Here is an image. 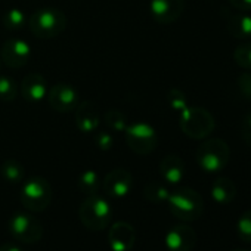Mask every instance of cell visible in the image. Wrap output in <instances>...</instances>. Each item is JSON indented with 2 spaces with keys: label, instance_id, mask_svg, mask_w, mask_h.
<instances>
[{
  "label": "cell",
  "instance_id": "cell-8",
  "mask_svg": "<svg viewBox=\"0 0 251 251\" xmlns=\"http://www.w3.org/2000/svg\"><path fill=\"white\" fill-rule=\"evenodd\" d=\"M9 230L15 239L24 244H33L42 239L43 225L30 213L18 211L9 220Z\"/></svg>",
  "mask_w": 251,
  "mask_h": 251
},
{
  "label": "cell",
  "instance_id": "cell-23",
  "mask_svg": "<svg viewBox=\"0 0 251 251\" xmlns=\"http://www.w3.org/2000/svg\"><path fill=\"white\" fill-rule=\"evenodd\" d=\"M144 197L150 202L161 204V202H167V200L170 197V191L166 185H163L160 182H150L144 188Z\"/></svg>",
  "mask_w": 251,
  "mask_h": 251
},
{
  "label": "cell",
  "instance_id": "cell-29",
  "mask_svg": "<svg viewBox=\"0 0 251 251\" xmlns=\"http://www.w3.org/2000/svg\"><path fill=\"white\" fill-rule=\"evenodd\" d=\"M95 144L100 151H109L114 145L112 135L109 132H98L95 135Z\"/></svg>",
  "mask_w": 251,
  "mask_h": 251
},
{
  "label": "cell",
  "instance_id": "cell-33",
  "mask_svg": "<svg viewBox=\"0 0 251 251\" xmlns=\"http://www.w3.org/2000/svg\"><path fill=\"white\" fill-rule=\"evenodd\" d=\"M0 251H24L20 245L12 244V242H5L0 245Z\"/></svg>",
  "mask_w": 251,
  "mask_h": 251
},
{
  "label": "cell",
  "instance_id": "cell-25",
  "mask_svg": "<svg viewBox=\"0 0 251 251\" xmlns=\"http://www.w3.org/2000/svg\"><path fill=\"white\" fill-rule=\"evenodd\" d=\"M18 86L17 81L9 75H0V100L12 102L17 99Z\"/></svg>",
  "mask_w": 251,
  "mask_h": 251
},
{
  "label": "cell",
  "instance_id": "cell-34",
  "mask_svg": "<svg viewBox=\"0 0 251 251\" xmlns=\"http://www.w3.org/2000/svg\"><path fill=\"white\" fill-rule=\"evenodd\" d=\"M233 251H251V250H242V248H238V250H233Z\"/></svg>",
  "mask_w": 251,
  "mask_h": 251
},
{
  "label": "cell",
  "instance_id": "cell-22",
  "mask_svg": "<svg viewBox=\"0 0 251 251\" xmlns=\"http://www.w3.org/2000/svg\"><path fill=\"white\" fill-rule=\"evenodd\" d=\"M77 186L86 195H95V194H98V191L100 188V180H99L98 172H95V170H84L78 176Z\"/></svg>",
  "mask_w": 251,
  "mask_h": 251
},
{
  "label": "cell",
  "instance_id": "cell-15",
  "mask_svg": "<svg viewBox=\"0 0 251 251\" xmlns=\"http://www.w3.org/2000/svg\"><path fill=\"white\" fill-rule=\"evenodd\" d=\"M21 95L25 100L31 103H39L48 96V83L45 77L39 73H30L27 74L21 81Z\"/></svg>",
  "mask_w": 251,
  "mask_h": 251
},
{
  "label": "cell",
  "instance_id": "cell-24",
  "mask_svg": "<svg viewBox=\"0 0 251 251\" xmlns=\"http://www.w3.org/2000/svg\"><path fill=\"white\" fill-rule=\"evenodd\" d=\"M103 118H105L106 126L114 132H124L126 129H127V126H129L126 115L120 109H115V108L106 111Z\"/></svg>",
  "mask_w": 251,
  "mask_h": 251
},
{
  "label": "cell",
  "instance_id": "cell-10",
  "mask_svg": "<svg viewBox=\"0 0 251 251\" xmlns=\"http://www.w3.org/2000/svg\"><path fill=\"white\" fill-rule=\"evenodd\" d=\"M102 188L109 198H114V200L126 198L133 188V176L126 169H121V167L112 169L103 177Z\"/></svg>",
  "mask_w": 251,
  "mask_h": 251
},
{
  "label": "cell",
  "instance_id": "cell-12",
  "mask_svg": "<svg viewBox=\"0 0 251 251\" xmlns=\"http://www.w3.org/2000/svg\"><path fill=\"white\" fill-rule=\"evenodd\" d=\"M185 11V0H151L150 12L160 24L177 21Z\"/></svg>",
  "mask_w": 251,
  "mask_h": 251
},
{
  "label": "cell",
  "instance_id": "cell-19",
  "mask_svg": "<svg viewBox=\"0 0 251 251\" xmlns=\"http://www.w3.org/2000/svg\"><path fill=\"white\" fill-rule=\"evenodd\" d=\"M211 198L217 204H229L236 197V186L229 177H217L211 185Z\"/></svg>",
  "mask_w": 251,
  "mask_h": 251
},
{
  "label": "cell",
  "instance_id": "cell-30",
  "mask_svg": "<svg viewBox=\"0 0 251 251\" xmlns=\"http://www.w3.org/2000/svg\"><path fill=\"white\" fill-rule=\"evenodd\" d=\"M238 87H239V92L241 95L251 100V71L248 73H242L238 78Z\"/></svg>",
  "mask_w": 251,
  "mask_h": 251
},
{
  "label": "cell",
  "instance_id": "cell-13",
  "mask_svg": "<svg viewBox=\"0 0 251 251\" xmlns=\"http://www.w3.org/2000/svg\"><path fill=\"white\" fill-rule=\"evenodd\" d=\"M136 241L135 227L127 222H115L108 232V244L112 251H130Z\"/></svg>",
  "mask_w": 251,
  "mask_h": 251
},
{
  "label": "cell",
  "instance_id": "cell-11",
  "mask_svg": "<svg viewBox=\"0 0 251 251\" xmlns=\"http://www.w3.org/2000/svg\"><path fill=\"white\" fill-rule=\"evenodd\" d=\"M2 61L9 68H23L28 64L31 58V48L25 40L21 39H8L3 46L2 52H0Z\"/></svg>",
  "mask_w": 251,
  "mask_h": 251
},
{
  "label": "cell",
  "instance_id": "cell-3",
  "mask_svg": "<svg viewBox=\"0 0 251 251\" xmlns=\"http://www.w3.org/2000/svg\"><path fill=\"white\" fill-rule=\"evenodd\" d=\"M78 217L81 223L93 232L103 230L112 220V208L108 200L103 197L87 195V198L78 207Z\"/></svg>",
  "mask_w": 251,
  "mask_h": 251
},
{
  "label": "cell",
  "instance_id": "cell-31",
  "mask_svg": "<svg viewBox=\"0 0 251 251\" xmlns=\"http://www.w3.org/2000/svg\"><path fill=\"white\" fill-rule=\"evenodd\" d=\"M241 136L248 148H251V112L247 114L241 124Z\"/></svg>",
  "mask_w": 251,
  "mask_h": 251
},
{
  "label": "cell",
  "instance_id": "cell-6",
  "mask_svg": "<svg viewBox=\"0 0 251 251\" xmlns=\"http://www.w3.org/2000/svg\"><path fill=\"white\" fill-rule=\"evenodd\" d=\"M20 198L27 210L33 213L45 211L52 201V186L45 177H30L24 182Z\"/></svg>",
  "mask_w": 251,
  "mask_h": 251
},
{
  "label": "cell",
  "instance_id": "cell-16",
  "mask_svg": "<svg viewBox=\"0 0 251 251\" xmlns=\"http://www.w3.org/2000/svg\"><path fill=\"white\" fill-rule=\"evenodd\" d=\"M75 124L83 133H95L99 127V114L93 102L84 100L75 108Z\"/></svg>",
  "mask_w": 251,
  "mask_h": 251
},
{
  "label": "cell",
  "instance_id": "cell-21",
  "mask_svg": "<svg viewBox=\"0 0 251 251\" xmlns=\"http://www.w3.org/2000/svg\"><path fill=\"white\" fill-rule=\"evenodd\" d=\"M25 23H27L25 14L20 8L8 9L2 17V24H3L5 30H8V31H20L25 27Z\"/></svg>",
  "mask_w": 251,
  "mask_h": 251
},
{
  "label": "cell",
  "instance_id": "cell-2",
  "mask_svg": "<svg viewBox=\"0 0 251 251\" xmlns=\"http://www.w3.org/2000/svg\"><path fill=\"white\" fill-rule=\"evenodd\" d=\"M195 160L201 170L207 173H217L227 166L230 160V148L223 139H207L198 145Z\"/></svg>",
  "mask_w": 251,
  "mask_h": 251
},
{
  "label": "cell",
  "instance_id": "cell-18",
  "mask_svg": "<svg viewBox=\"0 0 251 251\" xmlns=\"http://www.w3.org/2000/svg\"><path fill=\"white\" fill-rule=\"evenodd\" d=\"M226 20V30L233 39L247 40L251 39V15L247 12H233L225 15Z\"/></svg>",
  "mask_w": 251,
  "mask_h": 251
},
{
  "label": "cell",
  "instance_id": "cell-14",
  "mask_svg": "<svg viewBox=\"0 0 251 251\" xmlns=\"http://www.w3.org/2000/svg\"><path fill=\"white\" fill-rule=\"evenodd\" d=\"M169 251H191L197 244V233L188 225L173 226L164 238Z\"/></svg>",
  "mask_w": 251,
  "mask_h": 251
},
{
  "label": "cell",
  "instance_id": "cell-26",
  "mask_svg": "<svg viewBox=\"0 0 251 251\" xmlns=\"http://www.w3.org/2000/svg\"><path fill=\"white\" fill-rule=\"evenodd\" d=\"M233 59L241 68L251 71V42H245L236 46L233 50Z\"/></svg>",
  "mask_w": 251,
  "mask_h": 251
},
{
  "label": "cell",
  "instance_id": "cell-5",
  "mask_svg": "<svg viewBox=\"0 0 251 251\" xmlns=\"http://www.w3.org/2000/svg\"><path fill=\"white\" fill-rule=\"evenodd\" d=\"M28 27L39 39H55L67 28V17L59 9L43 8L30 17Z\"/></svg>",
  "mask_w": 251,
  "mask_h": 251
},
{
  "label": "cell",
  "instance_id": "cell-7",
  "mask_svg": "<svg viewBox=\"0 0 251 251\" xmlns=\"http://www.w3.org/2000/svg\"><path fill=\"white\" fill-rule=\"evenodd\" d=\"M124 135L129 148L138 155H148L158 145L157 130L145 121H136L129 124L127 129L124 130Z\"/></svg>",
  "mask_w": 251,
  "mask_h": 251
},
{
  "label": "cell",
  "instance_id": "cell-20",
  "mask_svg": "<svg viewBox=\"0 0 251 251\" xmlns=\"http://www.w3.org/2000/svg\"><path fill=\"white\" fill-rule=\"evenodd\" d=\"M0 173H2V177L9 183H20V182H23V179L25 176L24 166L14 158H9L2 164Z\"/></svg>",
  "mask_w": 251,
  "mask_h": 251
},
{
  "label": "cell",
  "instance_id": "cell-17",
  "mask_svg": "<svg viewBox=\"0 0 251 251\" xmlns=\"http://www.w3.org/2000/svg\"><path fill=\"white\" fill-rule=\"evenodd\" d=\"M160 175L169 185H179L185 177V163L179 155H166L160 163Z\"/></svg>",
  "mask_w": 251,
  "mask_h": 251
},
{
  "label": "cell",
  "instance_id": "cell-27",
  "mask_svg": "<svg viewBox=\"0 0 251 251\" xmlns=\"http://www.w3.org/2000/svg\"><path fill=\"white\" fill-rule=\"evenodd\" d=\"M236 233L241 241L251 244V210L244 211L236 223Z\"/></svg>",
  "mask_w": 251,
  "mask_h": 251
},
{
  "label": "cell",
  "instance_id": "cell-4",
  "mask_svg": "<svg viewBox=\"0 0 251 251\" xmlns=\"http://www.w3.org/2000/svg\"><path fill=\"white\" fill-rule=\"evenodd\" d=\"M180 130L191 139H207L214 127L216 121L211 112L202 106H188L180 112Z\"/></svg>",
  "mask_w": 251,
  "mask_h": 251
},
{
  "label": "cell",
  "instance_id": "cell-28",
  "mask_svg": "<svg viewBox=\"0 0 251 251\" xmlns=\"http://www.w3.org/2000/svg\"><path fill=\"white\" fill-rule=\"evenodd\" d=\"M167 103L170 105V108L173 111H176L179 114L189 106L186 95L182 90H179V89H170L169 90V93H167Z\"/></svg>",
  "mask_w": 251,
  "mask_h": 251
},
{
  "label": "cell",
  "instance_id": "cell-32",
  "mask_svg": "<svg viewBox=\"0 0 251 251\" xmlns=\"http://www.w3.org/2000/svg\"><path fill=\"white\" fill-rule=\"evenodd\" d=\"M227 2L236 11H242V12H250L251 11V0H227Z\"/></svg>",
  "mask_w": 251,
  "mask_h": 251
},
{
  "label": "cell",
  "instance_id": "cell-1",
  "mask_svg": "<svg viewBox=\"0 0 251 251\" xmlns=\"http://www.w3.org/2000/svg\"><path fill=\"white\" fill-rule=\"evenodd\" d=\"M167 204L172 214L185 222L197 220L204 211V200L201 194L186 186L170 192Z\"/></svg>",
  "mask_w": 251,
  "mask_h": 251
},
{
  "label": "cell",
  "instance_id": "cell-9",
  "mask_svg": "<svg viewBox=\"0 0 251 251\" xmlns=\"http://www.w3.org/2000/svg\"><path fill=\"white\" fill-rule=\"evenodd\" d=\"M52 109L58 112H71L80 103V96L75 87L68 83H56L48 90L46 96Z\"/></svg>",
  "mask_w": 251,
  "mask_h": 251
}]
</instances>
